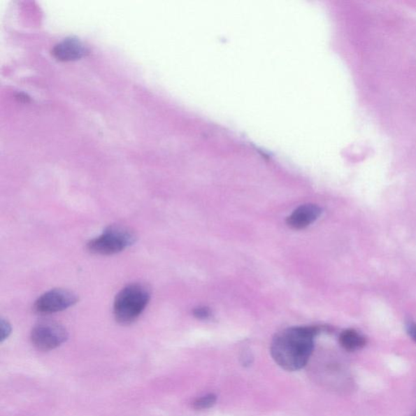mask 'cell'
<instances>
[{
	"label": "cell",
	"mask_w": 416,
	"mask_h": 416,
	"mask_svg": "<svg viewBox=\"0 0 416 416\" xmlns=\"http://www.w3.org/2000/svg\"><path fill=\"white\" fill-rule=\"evenodd\" d=\"M69 333L66 329L52 320H42L34 325L31 331V342L35 347L49 352L66 342Z\"/></svg>",
	"instance_id": "obj_4"
},
{
	"label": "cell",
	"mask_w": 416,
	"mask_h": 416,
	"mask_svg": "<svg viewBox=\"0 0 416 416\" xmlns=\"http://www.w3.org/2000/svg\"><path fill=\"white\" fill-rule=\"evenodd\" d=\"M317 327H300L285 329L274 336L271 354L280 368L294 372L307 366L315 347Z\"/></svg>",
	"instance_id": "obj_1"
},
{
	"label": "cell",
	"mask_w": 416,
	"mask_h": 416,
	"mask_svg": "<svg viewBox=\"0 0 416 416\" xmlns=\"http://www.w3.org/2000/svg\"><path fill=\"white\" fill-rule=\"evenodd\" d=\"M217 397L214 394H208L194 401L193 406L196 410H204L213 408L217 403Z\"/></svg>",
	"instance_id": "obj_9"
},
{
	"label": "cell",
	"mask_w": 416,
	"mask_h": 416,
	"mask_svg": "<svg viewBox=\"0 0 416 416\" xmlns=\"http://www.w3.org/2000/svg\"><path fill=\"white\" fill-rule=\"evenodd\" d=\"M150 299V290L146 285L140 283L127 285L120 290L115 299V319L123 325L134 323L147 308Z\"/></svg>",
	"instance_id": "obj_2"
},
{
	"label": "cell",
	"mask_w": 416,
	"mask_h": 416,
	"mask_svg": "<svg viewBox=\"0 0 416 416\" xmlns=\"http://www.w3.org/2000/svg\"><path fill=\"white\" fill-rule=\"evenodd\" d=\"M339 342L340 345L348 352H355L363 348L366 345L364 337L353 329L343 331L340 335Z\"/></svg>",
	"instance_id": "obj_8"
},
{
	"label": "cell",
	"mask_w": 416,
	"mask_h": 416,
	"mask_svg": "<svg viewBox=\"0 0 416 416\" xmlns=\"http://www.w3.org/2000/svg\"><path fill=\"white\" fill-rule=\"evenodd\" d=\"M193 314L198 319L205 320L210 317V310L207 307H198L194 309Z\"/></svg>",
	"instance_id": "obj_10"
},
{
	"label": "cell",
	"mask_w": 416,
	"mask_h": 416,
	"mask_svg": "<svg viewBox=\"0 0 416 416\" xmlns=\"http://www.w3.org/2000/svg\"><path fill=\"white\" fill-rule=\"evenodd\" d=\"M137 235L122 225H110L96 238L90 240L87 248L90 252L100 255H111L122 252L136 242Z\"/></svg>",
	"instance_id": "obj_3"
},
{
	"label": "cell",
	"mask_w": 416,
	"mask_h": 416,
	"mask_svg": "<svg viewBox=\"0 0 416 416\" xmlns=\"http://www.w3.org/2000/svg\"><path fill=\"white\" fill-rule=\"evenodd\" d=\"M12 328L11 325L9 324L6 320L2 319L1 320V343L6 340L9 335L11 334Z\"/></svg>",
	"instance_id": "obj_11"
},
{
	"label": "cell",
	"mask_w": 416,
	"mask_h": 416,
	"mask_svg": "<svg viewBox=\"0 0 416 416\" xmlns=\"http://www.w3.org/2000/svg\"><path fill=\"white\" fill-rule=\"evenodd\" d=\"M87 52V50L83 43L73 38L64 39L52 50L54 57L60 62H72L81 59Z\"/></svg>",
	"instance_id": "obj_7"
},
{
	"label": "cell",
	"mask_w": 416,
	"mask_h": 416,
	"mask_svg": "<svg viewBox=\"0 0 416 416\" xmlns=\"http://www.w3.org/2000/svg\"><path fill=\"white\" fill-rule=\"evenodd\" d=\"M77 294L67 289H55L39 297L34 305L35 313L50 315L62 312L78 303Z\"/></svg>",
	"instance_id": "obj_5"
},
{
	"label": "cell",
	"mask_w": 416,
	"mask_h": 416,
	"mask_svg": "<svg viewBox=\"0 0 416 416\" xmlns=\"http://www.w3.org/2000/svg\"><path fill=\"white\" fill-rule=\"evenodd\" d=\"M322 214L317 205L308 203L295 209L287 220L288 227L294 229H303L315 222Z\"/></svg>",
	"instance_id": "obj_6"
},
{
	"label": "cell",
	"mask_w": 416,
	"mask_h": 416,
	"mask_svg": "<svg viewBox=\"0 0 416 416\" xmlns=\"http://www.w3.org/2000/svg\"><path fill=\"white\" fill-rule=\"evenodd\" d=\"M407 331L410 337L416 342V324L415 323L409 322L407 324Z\"/></svg>",
	"instance_id": "obj_12"
}]
</instances>
